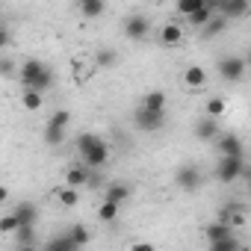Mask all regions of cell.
Returning a JSON list of instances; mask_svg holds the SVG:
<instances>
[{
  "mask_svg": "<svg viewBox=\"0 0 251 251\" xmlns=\"http://www.w3.org/2000/svg\"><path fill=\"white\" fill-rule=\"evenodd\" d=\"M204 233H207V239H210V242H222V239L233 236V227H230L227 222H219V219H216V222H210V225H207V230H204Z\"/></svg>",
  "mask_w": 251,
  "mask_h": 251,
  "instance_id": "cell-11",
  "label": "cell"
},
{
  "mask_svg": "<svg viewBox=\"0 0 251 251\" xmlns=\"http://www.w3.org/2000/svg\"><path fill=\"white\" fill-rule=\"evenodd\" d=\"M12 213H15V219L21 222V227H24V225H33V222H36V216H39V210H36V204H33V201H21V204H15V210H12Z\"/></svg>",
  "mask_w": 251,
  "mask_h": 251,
  "instance_id": "cell-15",
  "label": "cell"
},
{
  "mask_svg": "<svg viewBox=\"0 0 251 251\" xmlns=\"http://www.w3.org/2000/svg\"><path fill=\"white\" fill-rule=\"evenodd\" d=\"M216 148L222 151V157H242V142H239V136H233V133H222V136L216 139Z\"/></svg>",
  "mask_w": 251,
  "mask_h": 251,
  "instance_id": "cell-10",
  "label": "cell"
},
{
  "mask_svg": "<svg viewBox=\"0 0 251 251\" xmlns=\"http://www.w3.org/2000/svg\"><path fill=\"white\" fill-rule=\"evenodd\" d=\"M248 192H251V180H248Z\"/></svg>",
  "mask_w": 251,
  "mask_h": 251,
  "instance_id": "cell-39",
  "label": "cell"
},
{
  "mask_svg": "<svg viewBox=\"0 0 251 251\" xmlns=\"http://www.w3.org/2000/svg\"><path fill=\"white\" fill-rule=\"evenodd\" d=\"M65 183H68L71 189L86 186V183H89V169H86V166H71V169L65 172Z\"/></svg>",
  "mask_w": 251,
  "mask_h": 251,
  "instance_id": "cell-14",
  "label": "cell"
},
{
  "mask_svg": "<svg viewBox=\"0 0 251 251\" xmlns=\"http://www.w3.org/2000/svg\"><path fill=\"white\" fill-rule=\"evenodd\" d=\"M21 100H24V109H27V112H36V109H42V92H36V89H24Z\"/></svg>",
  "mask_w": 251,
  "mask_h": 251,
  "instance_id": "cell-25",
  "label": "cell"
},
{
  "mask_svg": "<svg viewBox=\"0 0 251 251\" xmlns=\"http://www.w3.org/2000/svg\"><path fill=\"white\" fill-rule=\"evenodd\" d=\"M160 42H163L166 48L180 45V42H183V27H180V24H166V27L160 30Z\"/></svg>",
  "mask_w": 251,
  "mask_h": 251,
  "instance_id": "cell-13",
  "label": "cell"
},
{
  "mask_svg": "<svg viewBox=\"0 0 251 251\" xmlns=\"http://www.w3.org/2000/svg\"><path fill=\"white\" fill-rule=\"evenodd\" d=\"M248 0H219V12H222V18L225 21H230V18H242V15H248Z\"/></svg>",
  "mask_w": 251,
  "mask_h": 251,
  "instance_id": "cell-9",
  "label": "cell"
},
{
  "mask_svg": "<svg viewBox=\"0 0 251 251\" xmlns=\"http://www.w3.org/2000/svg\"><path fill=\"white\" fill-rule=\"evenodd\" d=\"M45 251H80V248L71 242V236H68V233H62V236H53V239L45 245Z\"/></svg>",
  "mask_w": 251,
  "mask_h": 251,
  "instance_id": "cell-21",
  "label": "cell"
},
{
  "mask_svg": "<svg viewBox=\"0 0 251 251\" xmlns=\"http://www.w3.org/2000/svg\"><path fill=\"white\" fill-rule=\"evenodd\" d=\"M242 172H245V160L242 157H222L219 166H216V177L222 183H233L236 177H242Z\"/></svg>",
  "mask_w": 251,
  "mask_h": 251,
  "instance_id": "cell-5",
  "label": "cell"
},
{
  "mask_svg": "<svg viewBox=\"0 0 251 251\" xmlns=\"http://www.w3.org/2000/svg\"><path fill=\"white\" fill-rule=\"evenodd\" d=\"M142 106L145 109H151V112H166V92H148L145 98H142Z\"/></svg>",
  "mask_w": 251,
  "mask_h": 251,
  "instance_id": "cell-18",
  "label": "cell"
},
{
  "mask_svg": "<svg viewBox=\"0 0 251 251\" xmlns=\"http://www.w3.org/2000/svg\"><path fill=\"white\" fill-rule=\"evenodd\" d=\"M56 198H59V204H62V207H74V204L80 201L77 189H71V186H59V189H56Z\"/></svg>",
  "mask_w": 251,
  "mask_h": 251,
  "instance_id": "cell-26",
  "label": "cell"
},
{
  "mask_svg": "<svg viewBox=\"0 0 251 251\" xmlns=\"http://www.w3.org/2000/svg\"><path fill=\"white\" fill-rule=\"evenodd\" d=\"M245 56H225V59H219V65H216V71H219V77L225 80V83H236V80H242L245 77Z\"/></svg>",
  "mask_w": 251,
  "mask_h": 251,
  "instance_id": "cell-4",
  "label": "cell"
},
{
  "mask_svg": "<svg viewBox=\"0 0 251 251\" xmlns=\"http://www.w3.org/2000/svg\"><path fill=\"white\" fill-rule=\"evenodd\" d=\"M148 33H151V21L145 15H130L127 21H124V36L133 39V42H142Z\"/></svg>",
  "mask_w": 251,
  "mask_h": 251,
  "instance_id": "cell-7",
  "label": "cell"
},
{
  "mask_svg": "<svg viewBox=\"0 0 251 251\" xmlns=\"http://www.w3.org/2000/svg\"><path fill=\"white\" fill-rule=\"evenodd\" d=\"M204 3H207V0H177V12L180 15H195L198 9H204Z\"/></svg>",
  "mask_w": 251,
  "mask_h": 251,
  "instance_id": "cell-27",
  "label": "cell"
},
{
  "mask_svg": "<svg viewBox=\"0 0 251 251\" xmlns=\"http://www.w3.org/2000/svg\"><path fill=\"white\" fill-rule=\"evenodd\" d=\"M222 112H225V98H210L207 100V115L210 118H222Z\"/></svg>",
  "mask_w": 251,
  "mask_h": 251,
  "instance_id": "cell-31",
  "label": "cell"
},
{
  "mask_svg": "<svg viewBox=\"0 0 251 251\" xmlns=\"http://www.w3.org/2000/svg\"><path fill=\"white\" fill-rule=\"evenodd\" d=\"M245 65H251V48H248V53H245Z\"/></svg>",
  "mask_w": 251,
  "mask_h": 251,
  "instance_id": "cell-38",
  "label": "cell"
},
{
  "mask_svg": "<svg viewBox=\"0 0 251 251\" xmlns=\"http://www.w3.org/2000/svg\"><path fill=\"white\" fill-rule=\"evenodd\" d=\"M15 239H18V245H33V239H36V230H33V225H24V227L15 233Z\"/></svg>",
  "mask_w": 251,
  "mask_h": 251,
  "instance_id": "cell-33",
  "label": "cell"
},
{
  "mask_svg": "<svg viewBox=\"0 0 251 251\" xmlns=\"http://www.w3.org/2000/svg\"><path fill=\"white\" fill-rule=\"evenodd\" d=\"M9 45V33H6V27L3 30H0V48H6Z\"/></svg>",
  "mask_w": 251,
  "mask_h": 251,
  "instance_id": "cell-36",
  "label": "cell"
},
{
  "mask_svg": "<svg viewBox=\"0 0 251 251\" xmlns=\"http://www.w3.org/2000/svg\"><path fill=\"white\" fill-rule=\"evenodd\" d=\"M21 83H24V89L45 92V89L53 86V71H50L45 62H39V59H27V62L21 65Z\"/></svg>",
  "mask_w": 251,
  "mask_h": 251,
  "instance_id": "cell-2",
  "label": "cell"
},
{
  "mask_svg": "<svg viewBox=\"0 0 251 251\" xmlns=\"http://www.w3.org/2000/svg\"><path fill=\"white\" fill-rule=\"evenodd\" d=\"M195 136H198L201 142L219 139V136H222V130H219V118H210V115L198 118V121H195Z\"/></svg>",
  "mask_w": 251,
  "mask_h": 251,
  "instance_id": "cell-8",
  "label": "cell"
},
{
  "mask_svg": "<svg viewBox=\"0 0 251 251\" xmlns=\"http://www.w3.org/2000/svg\"><path fill=\"white\" fill-rule=\"evenodd\" d=\"M225 27H227V21H225L222 15H216V18H213V21H210V24H207V27L201 30V36H204V39H213V36H219V33L225 30Z\"/></svg>",
  "mask_w": 251,
  "mask_h": 251,
  "instance_id": "cell-28",
  "label": "cell"
},
{
  "mask_svg": "<svg viewBox=\"0 0 251 251\" xmlns=\"http://www.w3.org/2000/svg\"><path fill=\"white\" fill-rule=\"evenodd\" d=\"M175 183H177V189H183V192H198L201 183H204V175H201V169H198L195 163H183V166L175 172Z\"/></svg>",
  "mask_w": 251,
  "mask_h": 251,
  "instance_id": "cell-3",
  "label": "cell"
},
{
  "mask_svg": "<svg viewBox=\"0 0 251 251\" xmlns=\"http://www.w3.org/2000/svg\"><path fill=\"white\" fill-rule=\"evenodd\" d=\"M118 213H121V204H112V201H103V204L98 207V219H100V222H106V225H109V222H115V219H118Z\"/></svg>",
  "mask_w": 251,
  "mask_h": 251,
  "instance_id": "cell-22",
  "label": "cell"
},
{
  "mask_svg": "<svg viewBox=\"0 0 251 251\" xmlns=\"http://www.w3.org/2000/svg\"><path fill=\"white\" fill-rule=\"evenodd\" d=\"M77 151H80L83 163L92 166V169L106 166V160H109V145L100 136H95V133H80L77 136Z\"/></svg>",
  "mask_w": 251,
  "mask_h": 251,
  "instance_id": "cell-1",
  "label": "cell"
},
{
  "mask_svg": "<svg viewBox=\"0 0 251 251\" xmlns=\"http://www.w3.org/2000/svg\"><path fill=\"white\" fill-rule=\"evenodd\" d=\"M68 236H71V242H74L77 248H86V245L92 242V233H89V227H86V225H80V222L68 227Z\"/></svg>",
  "mask_w": 251,
  "mask_h": 251,
  "instance_id": "cell-19",
  "label": "cell"
},
{
  "mask_svg": "<svg viewBox=\"0 0 251 251\" xmlns=\"http://www.w3.org/2000/svg\"><path fill=\"white\" fill-rule=\"evenodd\" d=\"M103 0H80V12L86 15V18H98V15H103Z\"/></svg>",
  "mask_w": 251,
  "mask_h": 251,
  "instance_id": "cell-23",
  "label": "cell"
},
{
  "mask_svg": "<svg viewBox=\"0 0 251 251\" xmlns=\"http://www.w3.org/2000/svg\"><path fill=\"white\" fill-rule=\"evenodd\" d=\"M183 83H186L189 89H201V86L207 83V71H204L201 65H189V68L183 71Z\"/></svg>",
  "mask_w": 251,
  "mask_h": 251,
  "instance_id": "cell-16",
  "label": "cell"
},
{
  "mask_svg": "<svg viewBox=\"0 0 251 251\" xmlns=\"http://www.w3.org/2000/svg\"><path fill=\"white\" fill-rule=\"evenodd\" d=\"M68 121H71V112H68V109H56V112L48 118V124H53V127H68Z\"/></svg>",
  "mask_w": 251,
  "mask_h": 251,
  "instance_id": "cell-32",
  "label": "cell"
},
{
  "mask_svg": "<svg viewBox=\"0 0 251 251\" xmlns=\"http://www.w3.org/2000/svg\"><path fill=\"white\" fill-rule=\"evenodd\" d=\"M18 251H36L33 245H18Z\"/></svg>",
  "mask_w": 251,
  "mask_h": 251,
  "instance_id": "cell-37",
  "label": "cell"
},
{
  "mask_svg": "<svg viewBox=\"0 0 251 251\" xmlns=\"http://www.w3.org/2000/svg\"><path fill=\"white\" fill-rule=\"evenodd\" d=\"M130 198V186L127 183H109L103 189V201H112V204H121V201H127Z\"/></svg>",
  "mask_w": 251,
  "mask_h": 251,
  "instance_id": "cell-12",
  "label": "cell"
},
{
  "mask_svg": "<svg viewBox=\"0 0 251 251\" xmlns=\"http://www.w3.org/2000/svg\"><path fill=\"white\" fill-rule=\"evenodd\" d=\"M45 142L50 148H59L65 142V127H53V124H48V127H45Z\"/></svg>",
  "mask_w": 251,
  "mask_h": 251,
  "instance_id": "cell-24",
  "label": "cell"
},
{
  "mask_svg": "<svg viewBox=\"0 0 251 251\" xmlns=\"http://www.w3.org/2000/svg\"><path fill=\"white\" fill-rule=\"evenodd\" d=\"M118 62V50H112V48H98L95 50V65L98 68H112Z\"/></svg>",
  "mask_w": 251,
  "mask_h": 251,
  "instance_id": "cell-20",
  "label": "cell"
},
{
  "mask_svg": "<svg viewBox=\"0 0 251 251\" xmlns=\"http://www.w3.org/2000/svg\"><path fill=\"white\" fill-rule=\"evenodd\" d=\"M219 222H227V225L236 230V227L245 225V213H242L239 207H222V210H219Z\"/></svg>",
  "mask_w": 251,
  "mask_h": 251,
  "instance_id": "cell-17",
  "label": "cell"
},
{
  "mask_svg": "<svg viewBox=\"0 0 251 251\" xmlns=\"http://www.w3.org/2000/svg\"><path fill=\"white\" fill-rule=\"evenodd\" d=\"M130 251H157V248H154L151 242H136V245H133Z\"/></svg>",
  "mask_w": 251,
  "mask_h": 251,
  "instance_id": "cell-35",
  "label": "cell"
},
{
  "mask_svg": "<svg viewBox=\"0 0 251 251\" xmlns=\"http://www.w3.org/2000/svg\"><path fill=\"white\" fill-rule=\"evenodd\" d=\"M0 71H3V77H15V65H12V59H3V62H0Z\"/></svg>",
  "mask_w": 251,
  "mask_h": 251,
  "instance_id": "cell-34",
  "label": "cell"
},
{
  "mask_svg": "<svg viewBox=\"0 0 251 251\" xmlns=\"http://www.w3.org/2000/svg\"><path fill=\"white\" fill-rule=\"evenodd\" d=\"M0 230L3 233H18L21 230V222L15 219V213H6L3 219H0Z\"/></svg>",
  "mask_w": 251,
  "mask_h": 251,
  "instance_id": "cell-30",
  "label": "cell"
},
{
  "mask_svg": "<svg viewBox=\"0 0 251 251\" xmlns=\"http://www.w3.org/2000/svg\"><path fill=\"white\" fill-rule=\"evenodd\" d=\"M133 121H136V127H139L142 133H157L163 124H166V112H151V109L139 106L136 115H133Z\"/></svg>",
  "mask_w": 251,
  "mask_h": 251,
  "instance_id": "cell-6",
  "label": "cell"
},
{
  "mask_svg": "<svg viewBox=\"0 0 251 251\" xmlns=\"http://www.w3.org/2000/svg\"><path fill=\"white\" fill-rule=\"evenodd\" d=\"M210 251H242V245H239V239L233 233V236H227L222 242H210Z\"/></svg>",
  "mask_w": 251,
  "mask_h": 251,
  "instance_id": "cell-29",
  "label": "cell"
}]
</instances>
